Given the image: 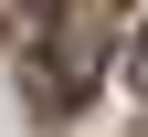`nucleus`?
<instances>
[{
    "mask_svg": "<svg viewBox=\"0 0 148 137\" xmlns=\"http://www.w3.org/2000/svg\"><path fill=\"white\" fill-rule=\"evenodd\" d=\"M138 95H148V42H138Z\"/></svg>",
    "mask_w": 148,
    "mask_h": 137,
    "instance_id": "f257e3e1",
    "label": "nucleus"
}]
</instances>
